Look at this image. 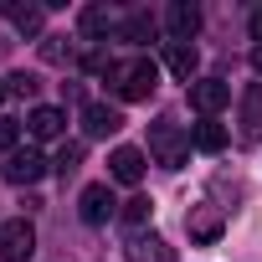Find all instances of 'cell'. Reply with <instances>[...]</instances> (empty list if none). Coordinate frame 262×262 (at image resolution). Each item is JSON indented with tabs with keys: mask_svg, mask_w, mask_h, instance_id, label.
<instances>
[{
	"mask_svg": "<svg viewBox=\"0 0 262 262\" xmlns=\"http://www.w3.org/2000/svg\"><path fill=\"white\" fill-rule=\"evenodd\" d=\"M108 82H113V93H118L123 103H144V98H155V88H160V62H149V57L113 62V67H108Z\"/></svg>",
	"mask_w": 262,
	"mask_h": 262,
	"instance_id": "6da1fadb",
	"label": "cell"
},
{
	"mask_svg": "<svg viewBox=\"0 0 262 262\" xmlns=\"http://www.w3.org/2000/svg\"><path fill=\"white\" fill-rule=\"evenodd\" d=\"M149 155H155L165 170H180V165L190 160V134H180L170 118H160V123L149 128Z\"/></svg>",
	"mask_w": 262,
	"mask_h": 262,
	"instance_id": "7a4b0ae2",
	"label": "cell"
},
{
	"mask_svg": "<svg viewBox=\"0 0 262 262\" xmlns=\"http://www.w3.org/2000/svg\"><path fill=\"white\" fill-rule=\"evenodd\" d=\"M31 252H36V226L26 216L0 221V262H26Z\"/></svg>",
	"mask_w": 262,
	"mask_h": 262,
	"instance_id": "3957f363",
	"label": "cell"
},
{
	"mask_svg": "<svg viewBox=\"0 0 262 262\" xmlns=\"http://www.w3.org/2000/svg\"><path fill=\"white\" fill-rule=\"evenodd\" d=\"M226 103H231V88H226L221 77H195V82H190V108H195L201 118H216Z\"/></svg>",
	"mask_w": 262,
	"mask_h": 262,
	"instance_id": "277c9868",
	"label": "cell"
},
{
	"mask_svg": "<svg viewBox=\"0 0 262 262\" xmlns=\"http://www.w3.org/2000/svg\"><path fill=\"white\" fill-rule=\"evenodd\" d=\"M47 170H52V160H41L36 149H16V155H6V170L0 175H6L11 185H36Z\"/></svg>",
	"mask_w": 262,
	"mask_h": 262,
	"instance_id": "5b68a950",
	"label": "cell"
},
{
	"mask_svg": "<svg viewBox=\"0 0 262 262\" xmlns=\"http://www.w3.org/2000/svg\"><path fill=\"white\" fill-rule=\"evenodd\" d=\"M118 128H123V113L113 103H82V134L88 139H108Z\"/></svg>",
	"mask_w": 262,
	"mask_h": 262,
	"instance_id": "8992f818",
	"label": "cell"
},
{
	"mask_svg": "<svg viewBox=\"0 0 262 262\" xmlns=\"http://www.w3.org/2000/svg\"><path fill=\"white\" fill-rule=\"evenodd\" d=\"M113 211H118V201H113V190H108V185H88V190L77 195V216H82L88 226H103Z\"/></svg>",
	"mask_w": 262,
	"mask_h": 262,
	"instance_id": "52a82bcc",
	"label": "cell"
},
{
	"mask_svg": "<svg viewBox=\"0 0 262 262\" xmlns=\"http://www.w3.org/2000/svg\"><path fill=\"white\" fill-rule=\"evenodd\" d=\"M0 16H6L21 36H41V26H47V11L41 6H21V0H0Z\"/></svg>",
	"mask_w": 262,
	"mask_h": 262,
	"instance_id": "ba28073f",
	"label": "cell"
},
{
	"mask_svg": "<svg viewBox=\"0 0 262 262\" xmlns=\"http://www.w3.org/2000/svg\"><path fill=\"white\" fill-rule=\"evenodd\" d=\"M108 175H113L118 185H139V180H144V149H128V144L113 149V155H108Z\"/></svg>",
	"mask_w": 262,
	"mask_h": 262,
	"instance_id": "9c48e42d",
	"label": "cell"
},
{
	"mask_svg": "<svg viewBox=\"0 0 262 262\" xmlns=\"http://www.w3.org/2000/svg\"><path fill=\"white\" fill-rule=\"evenodd\" d=\"M165 26H170V41H195V31H201V11L190 6V0H175V6L165 11Z\"/></svg>",
	"mask_w": 262,
	"mask_h": 262,
	"instance_id": "30bf717a",
	"label": "cell"
},
{
	"mask_svg": "<svg viewBox=\"0 0 262 262\" xmlns=\"http://www.w3.org/2000/svg\"><path fill=\"white\" fill-rule=\"evenodd\" d=\"M221 226H226V221H221V211H216V206H190V216H185L190 242H206V247L221 236Z\"/></svg>",
	"mask_w": 262,
	"mask_h": 262,
	"instance_id": "8fae6325",
	"label": "cell"
},
{
	"mask_svg": "<svg viewBox=\"0 0 262 262\" xmlns=\"http://www.w3.org/2000/svg\"><path fill=\"white\" fill-rule=\"evenodd\" d=\"M128 262H175V247L165 236H155V231L149 236L139 231V236H128Z\"/></svg>",
	"mask_w": 262,
	"mask_h": 262,
	"instance_id": "7c38bea8",
	"label": "cell"
},
{
	"mask_svg": "<svg viewBox=\"0 0 262 262\" xmlns=\"http://www.w3.org/2000/svg\"><path fill=\"white\" fill-rule=\"evenodd\" d=\"M242 144H262V88L257 82L242 93Z\"/></svg>",
	"mask_w": 262,
	"mask_h": 262,
	"instance_id": "4fadbf2b",
	"label": "cell"
},
{
	"mask_svg": "<svg viewBox=\"0 0 262 262\" xmlns=\"http://www.w3.org/2000/svg\"><path fill=\"white\" fill-rule=\"evenodd\" d=\"M62 128H67V113H62V108H47V103H41V108L26 113V134H31V139H57Z\"/></svg>",
	"mask_w": 262,
	"mask_h": 262,
	"instance_id": "5bb4252c",
	"label": "cell"
},
{
	"mask_svg": "<svg viewBox=\"0 0 262 262\" xmlns=\"http://www.w3.org/2000/svg\"><path fill=\"white\" fill-rule=\"evenodd\" d=\"M165 67H170L180 82H190V77H195V67H201L195 41H170V47H165Z\"/></svg>",
	"mask_w": 262,
	"mask_h": 262,
	"instance_id": "9a60e30c",
	"label": "cell"
},
{
	"mask_svg": "<svg viewBox=\"0 0 262 262\" xmlns=\"http://www.w3.org/2000/svg\"><path fill=\"white\" fill-rule=\"evenodd\" d=\"M77 26H82V36H88V41H103L118 21H113V11H108V6H88V11L77 16Z\"/></svg>",
	"mask_w": 262,
	"mask_h": 262,
	"instance_id": "2e32d148",
	"label": "cell"
},
{
	"mask_svg": "<svg viewBox=\"0 0 262 262\" xmlns=\"http://www.w3.org/2000/svg\"><path fill=\"white\" fill-rule=\"evenodd\" d=\"M190 144L206 149V155H216V149H226V128H221L216 118H201V123L190 128Z\"/></svg>",
	"mask_w": 262,
	"mask_h": 262,
	"instance_id": "e0dca14e",
	"label": "cell"
},
{
	"mask_svg": "<svg viewBox=\"0 0 262 262\" xmlns=\"http://www.w3.org/2000/svg\"><path fill=\"white\" fill-rule=\"evenodd\" d=\"M149 211H155V201H144V195H134V201H123V211H118V221H123L128 231H134V236H139V226L149 221Z\"/></svg>",
	"mask_w": 262,
	"mask_h": 262,
	"instance_id": "ac0fdd59",
	"label": "cell"
},
{
	"mask_svg": "<svg viewBox=\"0 0 262 262\" xmlns=\"http://www.w3.org/2000/svg\"><path fill=\"white\" fill-rule=\"evenodd\" d=\"M118 36L123 41H155V16H144V11H134L123 26H118Z\"/></svg>",
	"mask_w": 262,
	"mask_h": 262,
	"instance_id": "d6986e66",
	"label": "cell"
},
{
	"mask_svg": "<svg viewBox=\"0 0 262 262\" xmlns=\"http://www.w3.org/2000/svg\"><path fill=\"white\" fill-rule=\"evenodd\" d=\"M77 165H82V144H62L57 149V160H52V170L67 180V175H77Z\"/></svg>",
	"mask_w": 262,
	"mask_h": 262,
	"instance_id": "ffe728a7",
	"label": "cell"
},
{
	"mask_svg": "<svg viewBox=\"0 0 262 262\" xmlns=\"http://www.w3.org/2000/svg\"><path fill=\"white\" fill-rule=\"evenodd\" d=\"M41 57H47V62H67V57H72V41H67V36H47V41H41Z\"/></svg>",
	"mask_w": 262,
	"mask_h": 262,
	"instance_id": "44dd1931",
	"label": "cell"
},
{
	"mask_svg": "<svg viewBox=\"0 0 262 262\" xmlns=\"http://www.w3.org/2000/svg\"><path fill=\"white\" fill-rule=\"evenodd\" d=\"M16 139H21V123L16 118H0V155H16Z\"/></svg>",
	"mask_w": 262,
	"mask_h": 262,
	"instance_id": "7402d4cb",
	"label": "cell"
},
{
	"mask_svg": "<svg viewBox=\"0 0 262 262\" xmlns=\"http://www.w3.org/2000/svg\"><path fill=\"white\" fill-rule=\"evenodd\" d=\"M36 88H41V82H36L31 72H16V77H6V93H16V98H31Z\"/></svg>",
	"mask_w": 262,
	"mask_h": 262,
	"instance_id": "603a6c76",
	"label": "cell"
},
{
	"mask_svg": "<svg viewBox=\"0 0 262 262\" xmlns=\"http://www.w3.org/2000/svg\"><path fill=\"white\" fill-rule=\"evenodd\" d=\"M252 36H257V41H262V6H257V11H252Z\"/></svg>",
	"mask_w": 262,
	"mask_h": 262,
	"instance_id": "cb8c5ba5",
	"label": "cell"
},
{
	"mask_svg": "<svg viewBox=\"0 0 262 262\" xmlns=\"http://www.w3.org/2000/svg\"><path fill=\"white\" fill-rule=\"evenodd\" d=\"M252 67H257V72H262V47H257V52H252Z\"/></svg>",
	"mask_w": 262,
	"mask_h": 262,
	"instance_id": "d4e9b609",
	"label": "cell"
},
{
	"mask_svg": "<svg viewBox=\"0 0 262 262\" xmlns=\"http://www.w3.org/2000/svg\"><path fill=\"white\" fill-rule=\"evenodd\" d=\"M0 103H6V82H0Z\"/></svg>",
	"mask_w": 262,
	"mask_h": 262,
	"instance_id": "484cf974",
	"label": "cell"
},
{
	"mask_svg": "<svg viewBox=\"0 0 262 262\" xmlns=\"http://www.w3.org/2000/svg\"><path fill=\"white\" fill-rule=\"evenodd\" d=\"M0 57H6V41H0Z\"/></svg>",
	"mask_w": 262,
	"mask_h": 262,
	"instance_id": "4316f807",
	"label": "cell"
}]
</instances>
